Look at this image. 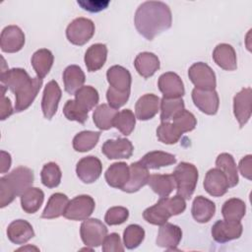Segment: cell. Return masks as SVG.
<instances>
[{
  "label": "cell",
  "mask_w": 252,
  "mask_h": 252,
  "mask_svg": "<svg viewBox=\"0 0 252 252\" xmlns=\"http://www.w3.org/2000/svg\"><path fill=\"white\" fill-rule=\"evenodd\" d=\"M1 100H0V119L5 120L13 113V107L12 103L9 97L5 96V91L6 88L1 85Z\"/></svg>",
  "instance_id": "51"
},
{
  "label": "cell",
  "mask_w": 252,
  "mask_h": 252,
  "mask_svg": "<svg viewBox=\"0 0 252 252\" xmlns=\"http://www.w3.org/2000/svg\"><path fill=\"white\" fill-rule=\"evenodd\" d=\"M33 171L26 166H18L0 178V207L11 204L17 196H21L32 187Z\"/></svg>",
  "instance_id": "2"
},
{
  "label": "cell",
  "mask_w": 252,
  "mask_h": 252,
  "mask_svg": "<svg viewBox=\"0 0 252 252\" xmlns=\"http://www.w3.org/2000/svg\"><path fill=\"white\" fill-rule=\"evenodd\" d=\"M192 99L195 106L208 115H215L220 105L219 94L215 90H201L194 88Z\"/></svg>",
  "instance_id": "12"
},
{
  "label": "cell",
  "mask_w": 252,
  "mask_h": 252,
  "mask_svg": "<svg viewBox=\"0 0 252 252\" xmlns=\"http://www.w3.org/2000/svg\"><path fill=\"white\" fill-rule=\"evenodd\" d=\"M191 213L196 221L205 223L215 216L216 205L213 201L205 198L204 196H197L193 201Z\"/></svg>",
  "instance_id": "29"
},
{
  "label": "cell",
  "mask_w": 252,
  "mask_h": 252,
  "mask_svg": "<svg viewBox=\"0 0 252 252\" xmlns=\"http://www.w3.org/2000/svg\"><path fill=\"white\" fill-rule=\"evenodd\" d=\"M107 57V47L103 43L91 45L85 53V64L89 72H95L102 68Z\"/></svg>",
  "instance_id": "27"
},
{
  "label": "cell",
  "mask_w": 252,
  "mask_h": 252,
  "mask_svg": "<svg viewBox=\"0 0 252 252\" xmlns=\"http://www.w3.org/2000/svg\"><path fill=\"white\" fill-rule=\"evenodd\" d=\"M63 113L68 120L77 121L81 124H84L88 119V113L82 109L75 101V99H69L66 101L63 107Z\"/></svg>",
  "instance_id": "47"
},
{
  "label": "cell",
  "mask_w": 252,
  "mask_h": 252,
  "mask_svg": "<svg viewBox=\"0 0 252 252\" xmlns=\"http://www.w3.org/2000/svg\"><path fill=\"white\" fill-rule=\"evenodd\" d=\"M134 24L141 35L148 40H153L171 27V10L161 1L143 2L136 10Z\"/></svg>",
  "instance_id": "1"
},
{
  "label": "cell",
  "mask_w": 252,
  "mask_h": 252,
  "mask_svg": "<svg viewBox=\"0 0 252 252\" xmlns=\"http://www.w3.org/2000/svg\"><path fill=\"white\" fill-rule=\"evenodd\" d=\"M188 77L197 89L215 90L217 86L215 72L204 62H196L191 65L188 70Z\"/></svg>",
  "instance_id": "8"
},
{
  "label": "cell",
  "mask_w": 252,
  "mask_h": 252,
  "mask_svg": "<svg viewBox=\"0 0 252 252\" xmlns=\"http://www.w3.org/2000/svg\"><path fill=\"white\" fill-rule=\"evenodd\" d=\"M138 162L148 169H158L175 163L176 158L172 154L161 151H153L147 153L140 160H138Z\"/></svg>",
  "instance_id": "30"
},
{
  "label": "cell",
  "mask_w": 252,
  "mask_h": 252,
  "mask_svg": "<svg viewBox=\"0 0 252 252\" xmlns=\"http://www.w3.org/2000/svg\"><path fill=\"white\" fill-rule=\"evenodd\" d=\"M80 234L86 246L94 248L102 244L107 228L98 219H87L81 224Z\"/></svg>",
  "instance_id": "6"
},
{
  "label": "cell",
  "mask_w": 252,
  "mask_h": 252,
  "mask_svg": "<svg viewBox=\"0 0 252 252\" xmlns=\"http://www.w3.org/2000/svg\"><path fill=\"white\" fill-rule=\"evenodd\" d=\"M130 168L126 162H114L105 171L104 178L106 183L113 188L122 189L128 182Z\"/></svg>",
  "instance_id": "25"
},
{
  "label": "cell",
  "mask_w": 252,
  "mask_h": 252,
  "mask_svg": "<svg viewBox=\"0 0 252 252\" xmlns=\"http://www.w3.org/2000/svg\"><path fill=\"white\" fill-rule=\"evenodd\" d=\"M213 59L215 63L223 70L233 71L237 68L236 53L230 44H218L213 51Z\"/></svg>",
  "instance_id": "22"
},
{
  "label": "cell",
  "mask_w": 252,
  "mask_h": 252,
  "mask_svg": "<svg viewBox=\"0 0 252 252\" xmlns=\"http://www.w3.org/2000/svg\"><path fill=\"white\" fill-rule=\"evenodd\" d=\"M94 33V24L87 18H76L66 29L67 39L75 45H84Z\"/></svg>",
  "instance_id": "5"
},
{
  "label": "cell",
  "mask_w": 252,
  "mask_h": 252,
  "mask_svg": "<svg viewBox=\"0 0 252 252\" xmlns=\"http://www.w3.org/2000/svg\"><path fill=\"white\" fill-rule=\"evenodd\" d=\"M148 184L159 198L168 197L176 188L172 174H152L149 177Z\"/></svg>",
  "instance_id": "32"
},
{
  "label": "cell",
  "mask_w": 252,
  "mask_h": 252,
  "mask_svg": "<svg viewBox=\"0 0 252 252\" xmlns=\"http://www.w3.org/2000/svg\"><path fill=\"white\" fill-rule=\"evenodd\" d=\"M145 238V230L139 224L128 225L123 232V243L127 249L137 248Z\"/></svg>",
  "instance_id": "45"
},
{
  "label": "cell",
  "mask_w": 252,
  "mask_h": 252,
  "mask_svg": "<svg viewBox=\"0 0 252 252\" xmlns=\"http://www.w3.org/2000/svg\"><path fill=\"white\" fill-rule=\"evenodd\" d=\"M186 209L185 199L181 196L171 198H160L154 206L147 208L143 213V218L149 223L161 225L165 223L172 216L182 214Z\"/></svg>",
  "instance_id": "3"
},
{
  "label": "cell",
  "mask_w": 252,
  "mask_h": 252,
  "mask_svg": "<svg viewBox=\"0 0 252 252\" xmlns=\"http://www.w3.org/2000/svg\"><path fill=\"white\" fill-rule=\"evenodd\" d=\"M77 3L84 10L93 13L104 10L109 5V1H77Z\"/></svg>",
  "instance_id": "52"
},
{
  "label": "cell",
  "mask_w": 252,
  "mask_h": 252,
  "mask_svg": "<svg viewBox=\"0 0 252 252\" xmlns=\"http://www.w3.org/2000/svg\"><path fill=\"white\" fill-rule=\"evenodd\" d=\"M251 88H243L233 97V114L242 128L251 117Z\"/></svg>",
  "instance_id": "17"
},
{
  "label": "cell",
  "mask_w": 252,
  "mask_h": 252,
  "mask_svg": "<svg viewBox=\"0 0 252 252\" xmlns=\"http://www.w3.org/2000/svg\"><path fill=\"white\" fill-rule=\"evenodd\" d=\"M134 66L140 76L150 78L159 69L160 64L158 57L155 53L145 51L136 56Z\"/></svg>",
  "instance_id": "26"
},
{
  "label": "cell",
  "mask_w": 252,
  "mask_h": 252,
  "mask_svg": "<svg viewBox=\"0 0 252 252\" xmlns=\"http://www.w3.org/2000/svg\"><path fill=\"white\" fill-rule=\"evenodd\" d=\"M130 96V91L129 92H119L111 87L108 88L106 92V99L109 103V105L113 108H119L122 105H124Z\"/></svg>",
  "instance_id": "49"
},
{
  "label": "cell",
  "mask_w": 252,
  "mask_h": 252,
  "mask_svg": "<svg viewBox=\"0 0 252 252\" xmlns=\"http://www.w3.org/2000/svg\"><path fill=\"white\" fill-rule=\"evenodd\" d=\"M42 86V79L37 76L31 78L23 87L16 91V102H15V111L21 112L29 108L36 97L40 88Z\"/></svg>",
  "instance_id": "9"
},
{
  "label": "cell",
  "mask_w": 252,
  "mask_h": 252,
  "mask_svg": "<svg viewBox=\"0 0 252 252\" xmlns=\"http://www.w3.org/2000/svg\"><path fill=\"white\" fill-rule=\"evenodd\" d=\"M100 132L95 131H82L78 133L73 139V148L75 151L85 153L91 151L98 142Z\"/></svg>",
  "instance_id": "40"
},
{
  "label": "cell",
  "mask_w": 252,
  "mask_h": 252,
  "mask_svg": "<svg viewBox=\"0 0 252 252\" xmlns=\"http://www.w3.org/2000/svg\"><path fill=\"white\" fill-rule=\"evenodd\" d=\"M160 120L161 122H168L173 117L182 111L184 108V101L182 97L169 98L162 97L160 100Z\"/></svg>",
  "instance_id": "41"
},
{
  "label": "cell",
  "mask_w": 252,
  "mask_h": 252,
  "mask_svg": "<svg viewBox=\"0 0 252 252\" xmlns=\"http://www.w3.org/2000/svg\"><path fill=\"white\" fill-rule=\"evenodd\" d=\"M32 65L38 78L43 79L50 71L54 56L49 49L41 48L36 50L32 56Z\"/></svg>",
  "instance_id": "34"
},
{
  "label": "cell",
  "mask_w": 252,
  "mask_h": 252,
  "mask_svg": "<svg viewBox=\"0 0 252 252\" xmlns=\"http://www.w3.org/2000/svg\"><path fill=\"white\" fill-rule=\"evenodd\" d=\"M62 172L56 162L50 161L43 165L40 173L42 184L47 188L57 187L61 182Z\"/></svg>",
  "instance_id": "42"
},
{
  "label": "cell",
  "mask_w": 252,
  "mask_h": 252,
  "mask_svg": "<svg viewBox=\"0 0 252 252\" xmlns=\"http://www.w3.org/2000/svg\"><path fill=\"white\" fill-rule=\"evenodd\" d=\"M117 112L116 108H113L106 103H102L94 111V123L99 130H108L113 127V120Z\"/></svg>",
  "instance_id": "37"
},
{
  "label": "cell",
  "mask_w": 252,
  "mask_h": 252,
  "mask_svg": "<svg viewBox=\"0 0 252 252\" xmlns=\"http://www.w3.org/2000/svg\"><path fill=\"white\" fill-rule=\"evenodd\" d=\"M176 185V195L189 200L193 195L198 182V169L189 162H180L172 172Z\"/></svg>",
  "instance_id": "4"
},
{
  "label": "cell",
  "mask_w": 252,
  "mask_h": 252,
  "mask_svg": "<svg viewBox=\"0 0 252 252\" xmlns=\"http://www.w3.org/2000/svg\"><path fill=\"white\" fill-rule=\"evenodd\" d=\"M95 203L89 195H79L69 201L63 214L64 218L71 220H85L94 213Z\"/></svg>",
  "instance_id": "7"
},
{
  "label": "cell",
  "mask_w": 252,
  "mask_h": 252,
  "mask_svg": "<svg viewBox=\"0 0 252 252\" xmlns=\"http://www.w3.org/2000/svg\"><path fill=\"white\" fill-rule=\"evenodd\" d=\"M30 80V75L25 69L22 68H13L10 70L7 69L5 71H1V85H3L6 89H9L14 94Z\"/></svg>",
  "instance_id": "28"
},
{
  "label": "cell",
  "mask_w": 252,
  "mask_h": 252,
  "mask_svg": "<svg viewBox=\"0 0 252 252\" xmlns=\"http://www.w3.org/2000/svg\"><path fill=\"white\" fill-rule=\"evenodd\" d=\"M242 224L240 221L220 220L212 226V236L218 243H226L228 241L237 239L242 234Z\"/></svg>",
  "instance_id": "10"
},
{
  "label": "cell",
  "mask_w": 252,
  "mask_h": 252,
  "mask_svg": "<svg viewBox=\"0 0 252 252\" xmlns=\"http://www.w3.org/2000/svg\"><path fill=\"white\" fill-rule=\"evenodd\" d=\"M182 238L181 228L173 223L165 222L160 225L158 236H157V245L167 250H176Z\"/></svg>",
  "instance_id": "19"
},
{
  "label": "cell",
  "mask_w": 252,
  "mask_h": 252,
  "mask_svg": "<svg viewBox=\"0 0 252 252\" xmlns=\"http://www.w3.org/2000/svg\"><path fill=\"white\" fill-rule=\"evenodd\" d=\"M7 236L15 244H25L34 236L32 224L25 220H13L7 227Z\"/></svg>",
  "instance_id": "21"
},
{
  "label": "cell",
  "mask_w": 252,
  "mask_h": 252,
  "mask_svg": "<svg viewBox=\"0 0 252 252\" xmlns=\"http://www.w3.org/2000/svg\"><path fill=\"white\" fill-rule=\"evenodd\" d=\"M172 120V123L179 129L182 134L194 130L197 125V120L194 114L186 109H183L182 111L177 113Z\"/></svg>",
  "instance_id": "46"
},
{
  "label": "cell",
  "mask_w": 252,
  "mask_h": 252,
  "mask_svg": "<svg viewBox=\"0 0 252 252\" xmlns=\"http://www.w3.org/2000/svg\"><path fill=\"white\" fill-rule=\"evenodd\" d=\"M133 150L134 147L131 141L126 138L108 139L101 147V153L109 159L129 158L133 154Z\"/></svg>",
  "instance_id": "15"
},
{
  "label": "cell",
  "mask_w": 252,
  "mask_h": 252,
  "mask_svg": "<svg viewBox=\"0 0 252 252\" xmlns=\"http://www.w3.org/2000/svg\"><path fill=\"white\" fill-rule=\"evenodd\" d=\"M129 168H130V175H129L128 182L125 184V186L121 190L127 193H134L139 191L142 187L148 184L150 173H149V169L143 166L138 161L131 163L129 165Z\"/></svg>",
  "instance_id": "20"
},
{
  "label": "cell",
  "mask_w": 252,
  "mask_h": 252,
  "mask_svg": "<svg viewBox=\"0 0 252 252\" xmlns=\"http://www.w3.org/2000/svg\"><path fill=\"white\" fill-rule=\"evenodd\" d=\"M129 217V211L125 207L117 206L107 210L104 220L108 225H118L127 220Z\"/></svg>",
  "instance_id": "48"
},
{
  "label": "cell",
  "mask_w": 252,
  "mask_h": 252,
  "mask_svg": "<svg viewBox=\"0 0 252 252\" xmlns=\"http://www.w3.org/2000/svg\"><path fill=\"white\" fill-rule=\"evenodd\" d=\"M86 81V76L81 67L78 65H69L63 72L64 89L70 94L75 93L83 87Z\"/></svg>",
  "instance_id": "31"
},
{
  "label": "cell",
  "mask_w": 252,
  "mask_h": 252,
  "mask_svg": "<svg viewBox=\"0 0 252 252\" xmlns=\"http://www.w3.org/2000/svg\"><path fill=\"white\" fill-rule=\"evenodd\" d=\"M203 185L205 190L214 197L224 195L229 188L225 174L218 167L212 168L206 173Z\"/></svg>",
  "instance_id": "18"
},
{
  "label": "cell",
  "mask_w": 252,
  "mask_h": 252,
  "mask_svg": "<svg viewBox=\"0 0 252 252\" xmlns=\"http://www.w3.org/2000/svg\"><path fill=\"white\" fill-rule=\"evenodd\" d=\"M216 165L226 176L229 187H234L238 184L237 167L233 157L228 153H222L218 156L216 159Z\"/></svg>",
  "instance_id": "36"
},
{
  "label": "cell",
  "mask_w": 252,
  "mask_h": 252,
  "mask_svg": "<svg viewBox=\"0 0 252 252\" xmlns=\"http://www.w3.org/2000/svg\"><path fill=\"white\" fill-rule=\"evenodd\" d=\"M158 87L164 97L177 98L185 94L184 85L181 78L174 72H166L159 76Z\"/></svg>",
  "instance_id": "16"
},
{
  "label": "cell",
  "mask_w": 252,
  "mask_h": 252,
  "mask_svg": "<svg viewBox=\"0 0 252 252\" xmlns=\"http://www.w3.org/2000/svg\"><path fill=\"white\" fill-rule=\"evenodd\" d=\"M44 193L37 187H31L21 195V206L24 212L34 214L42 205Z\"/></svg>",
  "instance_id": "35"
},
{
  "label": "cell",
  "mask_w": 252,
  "mask_h": 252,
  "mask_svg": "<svg viewBox=\"0 0 252 252\" xmlns=\"http://www.w3.org/2000/svg\"><path fill=\"white\" fill-rule=\"evenodd\" d=\"M135 124L136 116L131 109H123L117 112L113 120V126L125 136H129L132 133Z\"/></svg>",
  "instance_id": "43"
},
{
  "label": "cell",
  "mask_w": 252,
  "mask_h": 252,
  "mask_svg": "<svg viewBox=\"0 0 252 252\" xmlns=\"http://www.w3.org/2000/svg\"><path fill=\"white\" fill-rule=\"evenodd\" d=\"M159 97L154 94H146L142 95L135 104L136 117L139 120L152 119L159 109Z\"/></svg>",
  "instance_id": "23"
},
{
  "label": "cell",
  "mask_w": 252,
  "mask_h": 252,
  "mask_svg": "<svg viewBox=\"0 0 252 252\" xmlns=\"http://www.w3.org/2000/svg\"><path fill=\"white\" fill-rule=\"evenodd\" d=\"M61 95L62 92L56 81L52 80L46 84L41 99V110L46 119L50 120L55 115Z\"/></svg>",
  "instance_id": "14"
},
{
  "label": "cell",
  "mask_w": 252,
  "mask_h": 252,
  "mask_svg": "<svg viewBox=\"0 0 252 252\" xmlns=\"http://www.w3.org/2000/svg\"><path fill=\"white\" fill-rule=\"evenodd\" d=\"M246 205L244 201L238 198H231L224 202L221 208V214L224 220L240 221L245 216Z\"/></svg>",
  "instance_id": "39"
},
{
  "label": "cell",
  "mask_w": 252,
  "mask_h": 252,
  "mask_svg": "<svg viewBox=\"0 0 252 252\" xmlns=\"http://www.w3.org/2000/svg\"><path fill=\"white\" fill-rule=\"evenodd\" d=\"M74 95L76 103L87 112L92 110L97 104L99 99L97 91L92 86H83Z\"/></svg>",
  "instance_id": "38"
},
{
  "label": "cell",
  "mask_w": 252,
  "mask_h": 252,
  "mask_svg": "<svg viewBox=\"0 0 252 252\" xmlns=\"http://www.w3.org/2000/svg\"><path fill=\"white\" fill-rule=\"evenodd\" d=\"M68 203L69 199L65 194L59 192L52 194L41 214V218L51 220L63 216Z\"/></svg>",
  "instance_id": "33"
},
{
  "label": "cell",
  "mask_w": 252,
  "mask_h": 252,
  "mask_svg": "<svg viewBox=\"0 0 252 252\" xmlns=\"http://www.w3.org/2000/svg\"><path fill=\"white\" fill-rule=\"evenodd\" d=\"M181 136L182 133L173 123L161 122L157 129V137L163 144H175L179 141Z\"/></svg>",
  "instance_id": "44"
},
{
  "label": "cell",
  "mask_w": 252,
  "mask_h": 252,
  "mask_svg": "<svg viewBox=\"0 0 252 252\" xmlns=\"http://www.w3.org/2000/svg\"><path fill=\"white\" fill-rule=\"evenodd\" d=\"M102 251L104 252H123L124 247L121 243V239L118 233L112 232L106 235L102 242Z\"/></svg>",
  "instance_id": "50"
},
{
  "label": "cell",
  "mask_w": 252,
  "mask_h": 252,
  "mask_svg": "<svg viewBox=\"0 0 252 252\" xmlns=\"http://www.w3.org/2000/svg\"><path fill=\"white\" fill-rule=\"evenodd\" d=\"M102 171V164L98 158L88 156L81 158L76 165V173L79 179L87 184L96 181Z\"/></svg>",
  "instance_id": "11"
},
{
  "label": "cell",
  "mask_w": 252,
  "mask_h": 252,
  "mask_svg": "<svg viewBox=\"0 0 252 252\" xmlns=\"http://www.w3.org/2000/svg\"><path fill=\"white\" fill-rule=\"evenodd\" d=\"M11 155L5 151H1V173H5L11 166Z\"/></svg>",
  "instance_id": "54"
},
{
  "label": "cell",
  "mask_w": 252,
  "mask_h": 252,
  "mask_svg": "<svg viewBox=\"0 0 252 252\" xmlns=\"http://www.w3.org/2000/svg\"><path fill=\"white\" fill-rule=\"evenodd\" d=\"M238 167L243 177L250 180L252 177V156L247 155L244 158H242L239 161Z\"/></svg>",
  "instance_id": "53"
},
{
  "label": "cell",
  "mask_w": 252,
  "mask_h": 252,
  "mask_svg": "<svg viewBox=\"0 0 252 252\" xmlns=\"http://www.w3.org/2000/svg\"><path fill=\"white\" fill-rule=\"evenodd\" d=\"M25 44L24 32L15 25L7 26L3 29L0 36L1 50L7 53H15L20 51Z\"/></svg>",
  "instance_id": "13"
},
{
  "label": "cell",
  "mask_w": 252,
  "mask_h": 252,
  "mask_svg": "<svg viewBox=\"0 0 252 252\" xmlns=\"http://www.w3.org/2000/svg\"><path fill=\"white\" fill-rule=\"evenodd\" d=\"M106 79L109 86L119 92H129L131 89V74L120 65L111 66L106 72Z\"/></svg>",
  "instance_id": "24"
}]
</instances>
